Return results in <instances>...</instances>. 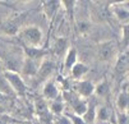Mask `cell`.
I'll return each instance as SVG.
<instances>
[{
    "label": "cell",
    "mask_w": 129,
    "mask_h": 124,
    "mask_svg": "<svg viewBox=\"0 0 129 124\" xmlns=\"http://www.w3.org/2000/svg\"><path fill=\"white\" fill-rule=\"evenodd\" d=\"M21 39L28 47H37L42 41V31L36 26H27L21 31Z\"/></svg>",
    "instance_id": "cell-1"
},
{
    "label": "cell",
    "mask_w": 129,
    "mask_h": 124,
    "mask_svg": "<svg viewBox=\"0 0 129 124\" xmlns=\"http://www.w3.org/2000/svg\"><path fill=\"white\" fill-rule=\"evenodd\" d=\"M4 78L5 82H8V86L12 88V90L19 95H23L27 90V87L24 84V81L22 79L21 74L17 72H10V70H5L4 73Z\"/></svg>",
    "instance_id": "cell-2"
},
{
    "label": "cell",
    "mask_w": 129,
    "mask_h": 124,
    "mask_svg": "<svg viewBox=\"0 0 129 124\" xmlns=\"http://www.w3.org/2000/svg\"><path fill=\"white\" fill-rule=\"evenodd\" d=\"M115 52H116V45L111 40L104 41V42H101L99 45V56L102 60H110V59H113L114 55H115Z\"/></svg>",
    "instance_id": "cell-3"
},
{
    "label": "cell",
    "mask_w": 129,
    "mask_h": 124,
    "mask_svg": "<svg viewBox=\"0 0 129 124\" xmlns=\"http://www.w3.org/2000/svg\"><path fill=\"white\" fill-rule=\"evenodd\" d=\"M74 90L79 97H89L95 92V86L91 81H78L74 86Z\"/></svg>",
    "instance_id": "cell-4"
},
{
    "label": "cell",
    "mask_w": 129,
    "mask_h": 124,
    "mask_svg": "<svg viewBox=\"0 0 129 124\" xmlns=\"http://www.w3.org/2000/svg\"><path fill=\"white\" fill-rule=\"evenodd\" d=\"M39 65L37 64V60H32V59H26L21 67V72L28 77H33L37 74V69H39Z\"/></svg>",
    "instance_id": "cell-5"
},
{
    "label": "cell",
    "mask_w": 129,
    "mask_h": 124,
    "mask_svg": "<svg viewBox=\"0 0 129 124\" xmlns=\"http://www.w3.org/2000/svg\"><path fill=\"white\" fill-rule=\"evenodd\" d=\"M55 69V65L51 60H44L40 65H39V69H37V74L40 79H46L47 77L51 76V73L54 72Z\"/></svg>",
    "instance_id": "cell-6"
},
{
    "label": "cell",
    "mask_w": 129,
    "mask_h": 124,
    "mask_svg": "<svg viewBox=\"0 0 129 124\" xmlns=\"http://www.w3.org/2000/svg\"><path fill=\"white\" fill-rule=\"evenodd\" d=\"M42 94L45 99H47L49 101H52L59 97V88L54 82H46L42 88Z\"/></svg>",
    "instance_id": "cell-7"
},
{
    "label": "cell",
    "mask_w": 129,
    "mask_h": 124,
    "mask_svg": "<svg viewBox=\"0 0 129 124\" xmlns=\"http://www.w3.org/2000/svg\"><path fill=\"white\" fill-rule=\"evenodd\" d=\"M111 10H113L114 15L119 21H123V22L128 21V18H129V9H128L126 4H114L111 7Z\"/></svg>",
    "instance_id": "cell-8"
},
{
    "label": "cell",
    "mask_w": 129,
    "mask_h": 124,
    "mask_svg": "<svg viewBox=\"0 0 129 124\" xmlns=\"http://www.w3.org/2000/svg\"><path fill=\"white\" fill-rule=\"evenodd\" d=\"M87 72H88V67H87V65H84V64H83V63H81V61H77L74 65L72 67V69H70L72 77H73V78H76V79L82 78Z\"/></svg>",
    "instance_id": "cell-9"
},
{
    "label": "cell",
    "mask_w": 129,
    "mask_h": 124,
    "mask_svg": "<svg viewBox=\"0 0 129 124\" xmlns=\"http://www.w3.org/2000/svg\"><path fill=\"white\" fill-rule=\"evenodd\" d=\"M77 63V50L74 47H72L67 51L65 59H64V67L67 70H70L72 67Z\"/></svg>",
    "instance_id": "cell-10"
},
{
    "label": "cell",
    "mask_w": 129,
    "mask_h": 124,
    "mask_svg": "<svg viewBox=\"0 0 129 124\" xmlns=\"http://www.w3.org/2000/svg\"><path fill=\"white\" fill-rule=\"evenodd\" d=\"M49 111H50L51 114H55V115H60V114L64 111V101H63V99L58 97V99L50 101Z\"/></svg>",
    "instance_id": "cell-11"
},
{
    "label": "cell",
    "mask_w": 129,
    "mask_h": 124,
    "mask_svg": "<svg viewBox=\"0 0 129 124\" xmlns=\"http://www.w3.org/2000/svg\"><path fill=\"white\" fill-rule=\"evenodd\" d=\"M115 70H116V73H119V74L126 73V70H128V54L126 52H123V54L118 58V61H116V65H115Z\"/></svg>",
    "instance_id": "cell-12"
},
{
    "label": "cell",
    "mask_w": 129,
    "mask_h": 124,
    "mask_svg": "<svg viewBox=\"0 0 129 124\" xmlns=\"http://www.w3.org/2000/svg\"><path fill=\"white\" fill-rule=\"evenodd\" d=\"M68 51V39L65 37H58L56 42H55V54L61 56L67 54Z\"/></svg>",
    "instance_id": "cell-13"
},
{
    "label": "cell",
    "mask_w": 129,
    "mask_h": 124,
    "mask_svg": "<svg viewBox=\"0 0 129 124\" xmlns=\"http://www.w3.org/2000/svg\"><path fill=\"white\" fill-rule=\"evenodd\" d=\"M109 92H110V86H109V83H107L106 79H102V81L95 87V92H93V94H96V95L100 96V97H106V96L109 95Z\"/></svg>",
    "instance_id": "cell-14"
},
{
    "label": "cell",
    "mask_w": 129,
    "mask_h": 124,
    "mask_svg": "<svg viewBox=\"0 0 129 124\" xmlns=\"http://www.w3.org/2000/svg\"><path fill=\"white\" fill-rule=\"evenodd\" d=\"M35 109H36V113L39 114L40 118L51 114V113L49 111V106H47V104H46L45 100H37V101H36V104H35Z\"/></svg>",
    "instance_id": "cell-15"
},
{
    "label": "cell",
    "mask_w": 129,
    "mask_h": 124,
    "mask_svg": "<svg viewBox=\"0 0 129 124\" xmlns=\"http://www.w3.org/2000/svg\"><path fill=\"white\" fill-rule=\"evenodd\" d=\"M83 120L86 123H93L96 120V106H95V104H87V110L83 114Z\"/></svg>",
    "instance_id": "cell-16"
},
{
    "label": "cell",
    "mask_w": 129,
    "mask_h": 124,
    "mask_svg": "<svg viewBox=\"0 0 129 124\" xmlns=\"http://www.w3.org/2000/svg\"><path fill=\"white\" fill-rule=\"evenodd\" d=\"M128 102H129V100H128V94H126V91H123V92L119 95L118 100H116V105H118V109H119L120 113H126Z\"/></svg>",
    "instance_id": "cell-17"
},
{
    "label": "cell",
    "mask_w": 129,
    "mask_h": 124,
    "mask_svg": "<svg viewBox=\"0 0 129 124\" xmlns=\"http://www.w3.org/2000/svg\"><path fill=\"white\" fill-rule=\"evenodd\" d=\"M110 115H111V111L107 106H101L96 109V119L100 121H107L110 119Z\"/></svg>",
    "instance_id": "cell-18"
},
{
    "label": "cell",
    "mask_w": 129,
    "mask_h": 124,
    "mask_svg": "<svg viewBox=\"0 0 129 124\" xmlns=\"http://www.w3.org/2000/svg\"><path fill=\"white\" fill-rule=\"evenodd\" d=\"M44 8H45V12H46L47 17L51 18V17L55 14V12L58 10V8H59V2H45L44 3Z\"/></svg>",
    "instance_id": "cell-19"
},
{
    "label": "cell",
    "mask_w": 129,
    "mask_h": 124,
    "mask_svg": "<svg viewBox=\"0 0 129 124\" xmlns=\"http://www.w3.org/2000/svg\"><path fill=\"white\" fill-rule=\"evenodd\" d=\"M2 29H3L5 33H8V35H15L17 31H18V26H17L13 21H8V22L3 23Z\"/></svg>",
    "instance_id": "cell-20"
},
{
    "label": "cell",
    "mask_w": 129,
    "mask_h": 124,
    "mask_svg": "<svg viewBox=\"0 0 129 124\" xmlns=\"http://www.w3.org/2000/svg\"><path fill=\"white\" fill-rule=\"evenodd\" d=\"M54 123H55V124H72L69 116H65V115H61V114H60V115H56Z\"/></svg>",
    "instance_id": "cell-21"
},
{
    "label": "cell",
    "mask_w": 129,
    "mask_h": 124,
    "mask_svg": "<svg viewBox=\"0 0 129 124\" xmlns=\"http://www.w3.org/2000/svg\"><path fill=\"white\" fill-rule=\"evenodd\" d=\"M118 124H128V115H126V113H119L118 114Z\"/></svg>",
    "instance_id": "cell-22"
},
{
    "label": "cell",
    "mask_w": 129,
    "mask_h": 124,
    "mask_svg": "<svg viewBox=\"0 0 129 124\" xmlns=\"http://www.w3.org/2000/svg\"><path fill=\"white\" fill-rule=\"evenodd\" d=\"M126 41H128V26L125 24L123 27V44L126 45Z\"/></svg>",
    "instance_id": "cell-23"
}]
</instances>
